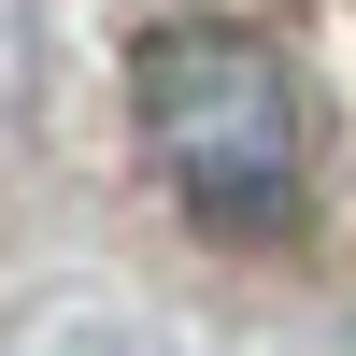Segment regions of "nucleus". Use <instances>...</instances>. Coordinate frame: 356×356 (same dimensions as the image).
Instances as JSON below:
<instances>
[{
  "instance_id": "obj_1",
  "label": "nucleus",
  "mask_w": 356,
  "mask_h": 356,
  "mask_svg": "<svg viewBox=\"0 0 356 356\" xmlns=\"http://www.w3.org/2000/svg\"><path fill=\"white\" fill-rule=\"evenodd\" d=\"M143 143L214 228H271L300 200V86L257 29H157L143 43Z\"/></svg>"
}]
</instances>
